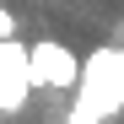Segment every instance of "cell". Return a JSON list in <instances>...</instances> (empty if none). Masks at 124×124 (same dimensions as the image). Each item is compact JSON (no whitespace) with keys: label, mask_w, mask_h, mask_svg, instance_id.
I'll list each match as a JSON object with an SVG mask.
<instances>
[{"label":"cell","mask_w":124,"mask_h":124,"mask_svg":"<svg viewBox=\"0 0 124 124\" xmlns=\"http://www.w3.org/2000/svg\"><path fill=\"white\" fill-rule=\"evenodd\" d=\"M76 102H86L97 119H108L124 108V49H97L86 65H81V81H76Z\"/></svg>","instance_id":"1"},{"label":"cell","mask_w":124,"mask_h":124,"mask_svg":"<svg viewBox=\"0 0 124 124\" xmlns=\"http://www.w3.org/2000/svg\"><path fill=\"white\" fill-rule=\"evenodd\" d=\"M27 70H32V86H59V92H76L81 81V59L54 43V38H38V43H27Z\"/></svg>","instance_id":"2"},{"label":"cell","mask_w":124,"mask_h":124,"mask_svg":"<svg viewBox=\"0 0 124 124\" xmlns=\"http://www.w3.org/2000/svg\"><path fill=\"white\" fill-rule=\"evenodd\" d=\"M32 97V70H27V43L0 38V113H22Z\"/></svg>","instance_id":"3"}]
</instances>
